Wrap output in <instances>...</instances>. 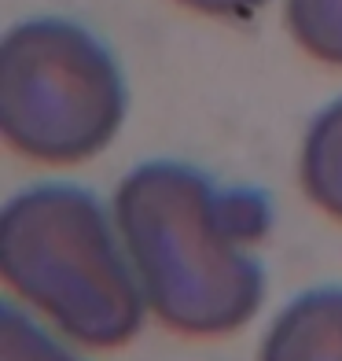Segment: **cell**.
I'll use <instances>...</instances> for the list:
<instances>
[{
  "label": "cell",
  "mask_w": 342,
  "mask_h": 361,
  "mask_svg": "<svg viewBox=\"0 0 342 361\" xmlns=\"http://www.w3.org/2000/svg\"><path fill=\"white\" fill-rule=\"evenodd\" d=\"M114 225L148 310L181 336L210 339L247 324L265 299L254 243L269 233V200L221 188L199 166L151 159L114 188Z\"/></svg>",
  "instance_id": "obj_1"
},
{
  "label": "cell",
  "mask_w": 342,
  "mask_h": 361,
  "mask_svg": "<svg viewBox=\"0 0 342 361\" xmlns=\"http://www.w3.org/2000/svg\"><path fill=\"white\" fill-rule=\"evenodd\" d=\"M0 276L15 299L89 350L125 347L148 314L114 210L77 185H30L4 203Z\"/></svg>",
  "instance_id": "obj_2"
},
{
  "label": "cell",
  "mask_w": 342,
  "mask_h": 361,
  "mask_svg": "<svg viewBox=\"0 0 342 361\" xmlns=\"http://www.w3.org/2000/svg\"><path fill=\"white\" fill-rule=\"evenodd\" d=\"M129 107L114 52L81 23L41 15L0 41V133L11 152L74 166L107 152Z\"/></svg>",
  "instance_id": "obj_3"
},
{
  "label": "cell",
  "mask_w": 342,
  "mask_h": 361,
  "mask_svg": "<svg viewBox=\"0 0 342 361\" xmlns=\"http://www.w3.org/2000/svg\"><path fill=\"white\" fill-rule=\"evenodd\" d=\"M258 361H342V284L295 295L272 317Z\"/></svg>",
  "instance_id": "obj_4"
},
{
  "label": "cell",
  "mask_w": 342,
  "mask_h": 361,
  "mask_svg": "<svg viewBox=\"0 0 342 361\" xmlns=\"http://www.w3.org/2000/svg\"><path fill=\"white\" fill-rule=\"evenodd\" d=\"M298 185L309 203L342 221V96L309 122L298 152Z\"/></svg>",
  "instance_id": "obj_5"
},
{
  "label": "cell",
  "mask_w": 342,
  "mask_h": 361,
  "mask_svg": "<svg viewBox=\"0 0 342 361\" xmlns=\"http://www.w3.org/2000/svg\"><path fill=\"white\" fill-rule=\"evenodd\" d=\"M284 23L305 56L342 71V0H284Z\"/></svg>",
  "instance_id": "obj_6"
},
{
  "label": "cell",
  "mask_w": 342,
  "mask_h": 361,
  "mask_svg": "<svg viewBox=\"0 0 342 361\" xmlns=\"http://www.w3.org/2000/svg\"><path fill=\"white\" fill-rule=\"evenodd\" d=\"M0 361H81L15 302L0 310Z\"/></svg>",
  "instance_id": "obj_7"
},
{
  "label": "cell",
  "mask_w": 342,
  "mask_h": 361,
  "mask_svg": "<svg viewBox=\"0 0 342 361\" xmlns=\"http://www.w3.org/2000/svg\"><path fill=\"white\" fill-rule=\"evenodd\" d=\"M177 4L195 15H206V19H251L269 0H177Z\"/></svg>",
  "instance_id": "obj_8"
}]
</instances>
